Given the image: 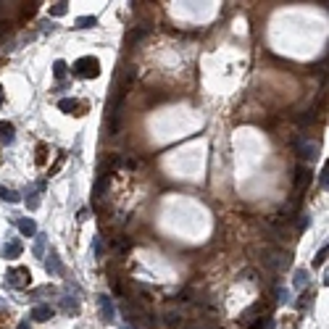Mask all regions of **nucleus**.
<instances>
[{"label":"nucleus","instance_id":"1","mask_svg":"<svg viewBox=\"0 0 329 329\" xmlns=\"http://www.w3.org/2000/svg\"><path fill=\"white\" fill-rule=\"evenodd\" d=\"M72 72L77 77H82V79H95V77H100V61L95 55H82V58L74 61Z\"/></svg>","mask_w":329,"mask_h":329},{"label":"nucleus","instance_id":"2","mask_svg":"<svg viewBox=\"0 0 329 329\" xmlns=\"http://www.w3.org/2000/svg\"><path fill=\"white\" fill-rule=\"evenodd\" d=\"M29 282H32V272L27 266H16V269H8V274H6V285L8 287H29Z\"/></svg>","mask_w":329,"mask_h":329},{"label":"nucleus","instance_id":"3","mask_svg":"<svg viewBox=\"0 0 329 329\" xmlns=\"http://www.w3.org/2000/svg\"><path fill=\"white\" fill-rule=\"evenodd\" d=\"M264 264L269 269H274V272H282V269L290 266V253H285V250H266L264 253Z\"/></svg>","mask_w":329,"mask_h":329},{"label":"nucleus","instance_id":"4","mask_svg":"<svg viewBox=\"0 0 329 329\" xmlns=\"http://www.w3.org/2000/svg\"><path fill=\"white\" fill-rule=\"evenodd\" d=\"M58 108H61L63 113H74V116H82L87 111V103L85 100H74V98H63L61 103H58Z\"/></svg>","mask_w":329,"mask_h":329},{"label":"nucleus","instance_id":"5","mask_svg":"<svg viewBox=\"0 0 329 329\" xmlns=\"http://www.w3.org/2000/svg\"><path fill=\"white\" fill-rule=\"evenodd\" d=\"M98 303H100L103 321H105V324H113V300H111L108 295H100V298H98Z\"/></svg>","mask_w":329,"mask_h":329},{"label":"nucleus","instance_id":"6","mask_svg":"<svg viewBox=\"0 0 329 329\" xmlns=\"http://www.w3.org/2000/svg\"><path fill=\"white\" fill-rule=\"evenodd\" d=\"M308 184H311V169H308V166H300V169L295 171V192L305 190Z\"/></svg>","mask_w":329,"mask_h":329},{"label":"nucleus","instance_id":"7","mask_svg":"<svg viewBox=\"0 0 329 329\" xmlns=\"http://www.w3.org/2000/svg\"><path fill=\"white\" fill-rule=\"evenodd\" d=\"M16 140V132H14V124H8V121H0V145L8 148L11 143Z\"/></svg>","mask_w":329,"mask_h":329},{"label":"nucleus","instance_id":"8","mask_svg":"<svg viewBox=\"0 0 329 329\" xmlns=\"http://www.w3.org/2000/svg\"><path fill=\"white\" fill-rule=\"evenodd\" d=\"M16 227H19V232L24 234V237H34V234H37V224H34V219H19Z\"/></svg>","mask_w":329,"mask_h":329},{"label":"nucleus","instance_id":"9","mask_svg":"<svg viewBox=\"0 0 329 329\" xmlns=\"http://www.w3.org/2000/svg\"><path fill=\"white\" fill-rule=\"evenodd\" d=\"M300 158L316 161V158H319V145H316V143H300Z\"/></svg>","mask_w":329,"mask_h":329},{"label":"nucleus","instance_id":"10","mask_svg":"<svg viewBox=\"0 0 329 329\" xmlns=\"http://www.w3.org/2000/svg\"><path fill=\"white\" fill-rule=\"evenodd\" d=\"M45 269H48V274H61V272H63L61 258H58V253H55V250H50L48 261H45Z\"/></svg>","mask_w":329,"mask_h":329},{"label":"nucleus","instance_id":"11","mask_svg":"<svg viewBox=\"0 0 329 329\" xmlns=\"http://www.w3.org/2000/svg\"><path fill=\"white\" fill-rule=\"evenodd\" d=\"M311 282V274L305 272V269H295V274H292V285H295L298 290H305Z\"/></svg>","mask_w":329,"mask_h":329},{"label":"nucleus","instance_id":"12","mask_svg":"<svg viewBox=\"0 0 329 329\" xmlns=\"http://www.w3.org/2000/svg\"><path fill=\"white\" fill-rule=\"evenodd\" d=\"M50 316H53L50 305H37V308L32 311V321H50Z\"/></svg>","mask_w":329,"mask_h":329},{"label":"nucleus","instance_id":"13","mask_svg":"<svg viewBox=\"0 0 329 329\" xmlns=\"http://www.w3.org/2000/svg\"><path fill=\"white\" fill-rule=\"evenodd\" d=\"M0 255H3L6 258V261H8V258H19L21 255V242H8V245H3V250H0Z\"/></svg>","mask_w":329,"mask_h":329},{"label":"nucleus","instance_id":"14","mask_svg":"<svg viewBox=\"0 0 329 329\" xmlns=\"http://www.w3.org/2000/svg\"><path fill=\"white\" fill-rule=\"evenodd\" d=\"M0 201H6V203H19V201H21V195L14 190V187L0 184Z\"/></svg>","mask_w":329,"mask_h":329},{"label":"nucleus","instance_id":"15","mask_svg":"<svg viewBox=\"0 0 329 329\" xmlns=\"http://www.w3.org/2000/svg\"><path fill=\"white\" fill-rule=\"evenodd\" d=\"M108 184H111V177L108 174H100V179L95 182V198H103L105 190H108Z\"/></svg>","mask_w":329,"mask_h":329},{"label":"nucleus","instance_id":"16","mask_svg":"<svg viewBox=\"0 0 329 329\" xmlns=\"http://www.w3.org/2000/svg\"><path fill=\"white\" fill-rule=\"evenodd\" d=\"M129 248H132V242H129L126 237H116V240L111 242V250H113V253H126Z\"/></svg>","mask_w":329,"mask_h":329},{"label":"nucleus","instance_id":"17","mask_svg":"<svg viewBox=\"0 0 329 329\" xmlns=\"http://www.w3.org/2000/svg\"><path fill=\"white\" fill-rule=\"evenodd\" d=\"M261 311H264V305H261V303H255V305H250V308L240 316V319H242V321H253V319H255V316L261 313Z\"/></svg>","mask_w":329,"mask_h":329},{"label":"nucleus","instance_id":"18","mask_svg":"<svg viewBox=\"0 0 329 329\" xmlns=\"http://www.w3.org/2000/svg\"><path fill=\"white\" fill-rule=\"evenodd\" d=\"M37 190H42V184H37ZM37 190H29V192H27V206H29L32 211L40 206V195H37Z\"/></svg>","mask_w":329,"mask_h":329},{"label":"nucleus","instance_id":"19","mask_svg":"<svg viewBox=\"0 0 329 329\" xmlns=\"http://www.w3.org/2000/svg\"><path fill=\"white\" fill-rule=\"evenodd\" d=\"M250 329H274V319H272V316L255 319V324H250Z\"/></svg>","mask_w":329,"mask_h":329},{"label":"nucleus","instance_id":"20","mask_svg":"<svg viewBox=\"0 0 329 329\" xmlns=\"http://www.w3.org/2000/svg\"><path fill=\"white\" fill-rule=\"evenodd\" d=\"M66 72H69L66 61H55V63H53V77H55V79H63V77H66Z\"/></svg>","mask_w":329,"mask_h":329},{"label":"nucleus","instance_id":"21","mask_svg":"<svg viewBox=\"0 0 329 329\" xmlns=\"http://www.w3.org/2000/svg\"><path fill=\"white\" fill-rule=\"evenodd\" d=\"M95 24H98L95 16H79V19H77V27H79V29H87V27H95Z\"/></svg>","mask_w":329,"mask_h":329},{"label":"nucleus","instance_id":"22","mask_svg":"<svg viewBox=\"0 0 329 329\" xmlns=\"http://www.w3.org/2000/svg\"><path fill=\"white\" fill-rule=\"evenodd\" d=\"M326 255H329V248H326V242H324V248H319V253H316V258H313V266H324L326 264Z\"/></svg>","mask_w":329,"mask_h":329},{"label":"nucleus","instance_id":"23","mask_svg":"<svg viewBox=\"0 0 329 329\" xmlns=\"http://www.w3.org/2000/svg\"><path fill=\"white\" fill-rule=\"evenodd\" d=\"M163 319H166L169 326H179V324H182V316L174 313V311H166V316H163Z\"/></svg>","mask_w":329,"mask_h":329},{"label":"nucleus","instance_id":"24","mask_svg":"<svg viewBox=\"0 0 329 329\" xmlns=\"http://www.w3.org/2000/svg\"><path fill=\"white\" fill-rule=\"evenodd\" d=\"M69 11V3H55L53 8H50V16H63Z\"/></svg>","mask_w":329,"mask_h":329},{"label":"nucleus","instance_id":"25","mask_svg":"<svg viewBox=\"0 0 329 329\" xmlns=\"http://www.w3.org/2000/svg\"><path fill=\"white\" fill-rule=\"evenodd\" d=\"M42 250H45V234H37V242H34V255H42Z\"/></svg>","mask_w":329,"mask_h":329},{"label":"nucleus","instance_id":"26","mask_svg":"<svg viewBox=\"0 0 329 329\" xmlns=\"http://www.w3.org/2000/svg\"><path fill=\"white\" fill-rule=\"evenodd\" d=\"M326 171H329V163L324 161V171H321V177H319V182H321L324 190H326V184H329V174H326Z\"/></svg>","mask_w":329,"mask_h":329},{"label":"nucleus","instance_id":"27","mask_svg":"<svg viewBox=\"0 0 329 329\" xmlns=\"http://www.w3.org/2000/svg\"><path fill=\"white\" fill-rule=\"evenodd\" d=\"M287 298H290V292H287L285 287H282V290H277V300H279V303H287Z\"/></svg>","mask_w":329,"mask_h":329},{"label":"nucleus","instance_id":"28","mask_svg":"<svg viewBox=\"0 0 329 329\" xmlns=\"http://www.w3.org/2000/svg\"><path fill=\"white\" fill-rule=\"evenodd\" d=\"M300 219H298V229H305L308 227V214H298Z\"/></svg>","mask_w":329,"mask_h":329},{"label":"nucleus","instance_id":"29","mask_svg":"<svg viewBox=\"0 0 329 329\" xmlns=\"http://www.w3.org/2000/svg\"><path fill=\"white\" fill-rule=\"evenodd\" d=\"M311 298H313L311 292H305V295H300V300H298V308H303V305H308V303H311Z\"/></svg>","mask_w":329,"mask_h":329},{"label":"nucleus","instance_id":"30","mask_svg":"<svg viewBox=\"0 0 329 329\" xmlns=\"http://www.w3.org/2000/svg\"><path fill=\"white\" fill-rule=\"evenodd\" d=\"M45 150H48L45 145H37V163H45Z\"/></svg>","mask_w":329,"mask_h":329},{"label":"nucleus","instance_id":"31","mask_svg":"<svg viewBox=\"0 0 329 329\" xmlns=\"http://www.w3.org/2000/svg\"><path fill=\"white\" fill-rule=\"evenodd\" d=\"M3 100H6V92H3V87H0V105H3Z\"/></svg>","mask_w":329,"mask_h":329},{"label":"nucleus","instance_id":"32","mask_svg":"<svg viewBox=\"0 0 329 329\" xmlns=\"http://www.w3.org/2000/svg\"><path fill=\"white\" fill-rule=\"evenodd\" d=\"M19 329H29V326H27V324H19Z\"/></svg>","mask_w":329,"mask_h":329},{"label":"nucleus","instance_id":"33","mask_svg":"<svg viewBox=\"0 0 329 329\" xmlns=\"http://www.w3.org/2000/svg\"><path fill=\"white\" fill-rule=\"evenodd\" d=\"M124 329H132V326H124ZM135 329H137V326H135Z\"/></svg>","mask_w":329,"mask_h":329}]
</instances>
